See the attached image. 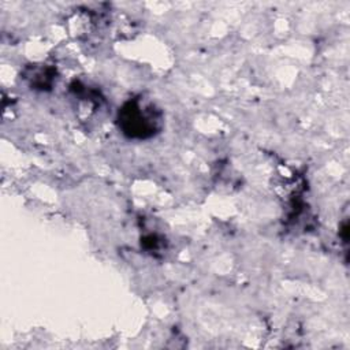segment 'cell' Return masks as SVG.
I'll return each mask as SVG.
<instances>
[{"instance_id": "obj_1", "label": "cell", "mask_w": 350, "mask_h": 350, "mask_svg": "<svg viewBox=\"0 0 350 350\" xmlns=\"http://www.w3.org/2000/svg\"><path fill=\"white\" fill-rule=\"evenodd\" d=\"M119 127L130 138H149L161 124L160 113L152 104H142L138 98L124 103L118 115Z\"/></svg>"}]
</instances>
